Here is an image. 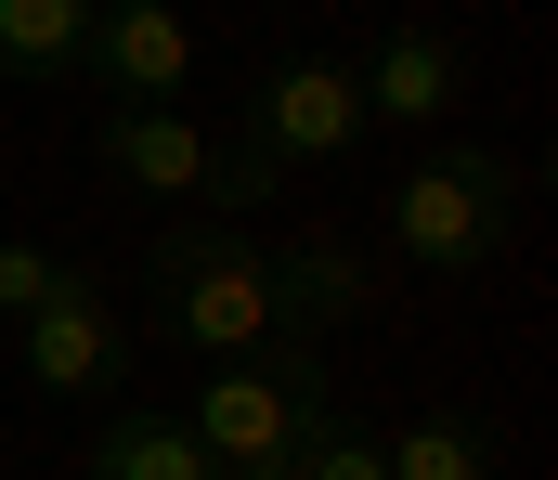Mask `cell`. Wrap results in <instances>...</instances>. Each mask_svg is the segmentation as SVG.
<instances>
[{
	"mask_svg": "<svg viewBox=\"0 0 558 480\" xmlns=\"http://www.w3.org/2000/svg\"><path fill=\"white\" fill-rule=\"evenodd\" d=\"M143 312L195 364H260V350H325L364 312V260L351 247H274L234 221H169L143 247Z\"/></svg>",
	"mask_w": 558,
	"mask_h": 480,
	"instance_id": "6da1fadb",
	"label": "cell"
},
{
	"mask_svg": "<svg viewBox=\"0 0 558 480\" xmlns=\"http://www.w3.org/2000/svg\"><path fill=\"white\" fill-rule=\"evenodd\" d=\"M351 144H364V78L338 52H286V65H260L247 118L208 131V208H260L286 169H325Z\"/></svg>",
	"mask_w": 558,
	"mask_h": 480,
	"instance_id": "7a4b0ae2",
	"label": "cell"
},
{
	"mask_svg": "<svg viewBox=\"0 0 558 480\" xmlns=\"http://www.w3.org/2000/svg\"><path fill=\"white\" fill-rule=\"evenodd\" d=\"M325 416H338V403H325V350L208 364V377H195V403H182V429H195L208 480H299V442H312Z\"/></svg>",
	"mask_w": 558,
	"mask_h": 480,
	"instance_id": "3957f363",
	"label": "cell"
},
{
	"mask_svg": "<svg viewBox=\"0 0 558 480\" xmlns=\"http://www.w3.org/2000/svg\"><path fill=\"white\" fill-rule=\"evenodd\" d=\"M507 208H520V169L494 157V144H428L403 169V195H390V247L416 260V273H481L494 247H507Z\"/></svg>",
	"mask_w": 558,
	"mask_h": 480,
	"instance_id": "277c9868",
	"label": "cell"
},
{
	"mask_svg": "<svg viewBox=\"0 0 558 480\" xmlns=\"http://www.w3.org/2000/svg\"><path fill=\"white\" fill-rule=\"evenodd\" d=\"M13 364H26L39 403H105V390L131 377V324H118V299H105L92 273H52V299L13 324Z\"/></svg>",
	"mask_w": 558,
	"mask_h": 480,
	"instance_id": "5b68a950",
	"label": "cell"
},
{
	"mask_svg": "<svg viewBox=\"0 0 558 480\" xmlns=\"http://www.w3.org/2000/svg\"><path fill=\"white\" fill-rule=\"evenodd\" d=\"M351 78H364V131H428V144H441V131L468 118V52H454L441 26H390Z\"/></svg>",
	"mask_w": 558,
	"mask_h": 480,
	"instance_id": "8992f818",
	"label": "cell"
},
{
	"mask_svg": "<svg viewBox=\"0 0 558 480\" xmlns=\"http://www.w3.org/2000/svg\"><path fill=\"white\" fill-rule=\"evenodd\" d=\"M92 157H105V182H131L156 208H208V131L182 104H105L92 118Z\"/></svg>",
	"mask_w": 558,
	"mask_h": 480,
	"instance_id": "52a82bcc",
	"label": "cell"
},
{
	"mask_svg": "<svg viewBox=\"0 0 558 480\" xmlns=\"http://www.w3.org/2000/svg\"><path fill=\"white\" fill-rule=\"evenodd\" d=\"M118 104H182V65H195V26L182 0H105L92 13V52H78Z\"/></svg>",
	"mask_w": 558,
	"mask_h": 480,
	"instance_id": "ba28073f",
	"label": "cell"
},
{
	"mask_svg": "<svg viewBox=\"0 0 558 480\" xmlns=\"http://www.w3.org/2000/svg\"><path fill=\"white\" fill-rule=\"evenodd\" d=\"M78 468H92V480H208V455H195L182 416H105Z\"/></svg>",
	"mask_w": 558,
	"mask_h": 480,
	"instance_id": "9c48e42d",
	"label": "cell"
},
{
	"mask_svg": "<svg viewBox=\"0 0 558 480\" xmlns=\"http://www.w3.org/2000/svg\"><path fill=\"white\" fill-rule=\"evenodd\" d=\"M92 52V0H0V78H65Z\"/></svg>",
	"mask_w": 558,
	"mask_h": 480,
	"instance_id": "30bf717a",
	"label": "cell"
},
{
	"mask_svg": "<svg viewBox=\"0 0 558 480\" xmlns=\"http://www.w3.org/2000/svg\"><path fill=\"white\" fill-rule=\"evenodd\" d=\"M377 455H390V480H494V429H481V416H416V429H390Z\"/></svg>",
	"mask_w": 558,
	"mask_h": 480,
	"instance_id": "8fae6325",
	"label": "cell"
},
{
	"mask_svg": "<svg viewBox=\"0 0 558 480\" xmlns=\"http://www.w3.org/2000/svg\"><path fill=\"white\" fill-rule=\"evenodd\" d=\"M299 480H390V455H377V429H351V416H325V429L299 442Z\"/></svg>",
	"mask_w": 558,
	"mask_h": 480,
	"instance_id": "7c38bea8",
	"label": "cell"
},
{
	"mask_svg": "<svg viewBox=\"0 0 558 480\" xmlns=\"http://www.w3.org/2000/svg\"><path fill=\"white\" fill-rule=\"evenodd\" d=\"M52 273H65V260H52L39 234H0V324H26V312H39V299H52Z\"/></svg>",
	"mask_w": 558,
	"mask_h": 480,
	"instance_id": "4fadbf2b",
	"label": "cell"
},
{
	"mask_svg": "<svg viewBox=\"0 0 558 480\" xmlns=\"http://www.w3.org/2000/svg\"><path fill=\"white\" fill-rule=\"evenodd\" d=\"M92 13H105V0H92Z\"/></svg>",
	"mask_w": 558,
	"mask_h": 480,
	"instance_id": "5bb4252c",
	"label": "cell"
}]
</instances>
